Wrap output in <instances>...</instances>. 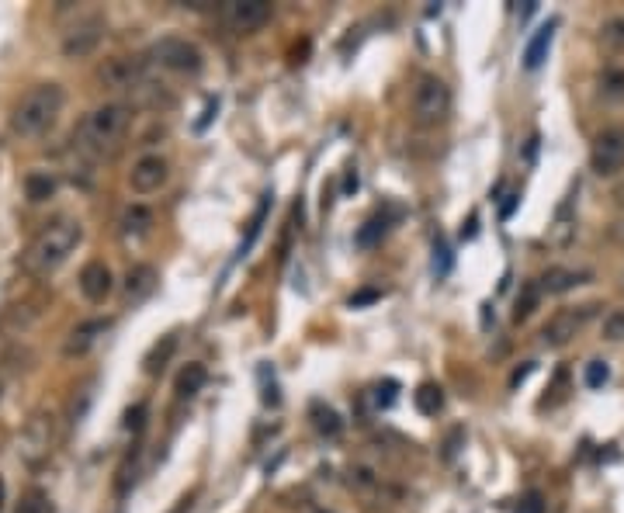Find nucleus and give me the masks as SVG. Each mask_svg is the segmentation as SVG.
I'll use <instances>...</instances> for the list:
<instances>
[{
  "mask_svg": "<svg viewBox=\"0 0 624 513\" xmlns=\"http://www.w3.org/2000/svg\"><path fill=\"white\" fill-rule=\"evenodd\" d=\"M396 382H381V385H374V406H381V409H389L392 402H396Z\"/></svg>",
  "mask_w": 624,
  "mask_h": 513,
  "instance_id": "nucleus-34",
  "label": "nucleus"
},
{
  "mask_svg": "<svg viewBox=\"0 0 624 513\" xmlns=\"http://www.w3.org/2000/svg\"><path fill=\"white\" fill-rule=\"evenodd\" d=\"M597 309L600 306H593V302L589 306H566V309H559L555 316L541 326V340L548 347H566L573 337H580L582 330H586V323L597 316Z\"/></svg>",
  "mask_w": 624,
  "mask_h": 513,
  "instance_id": "nucleus-8",
  "label": "nucleus"
},
{
  "mask_svg": "<svg viewBox=\"0 0 624 513\" xmlns=\"http://www.w3.org/2000/svg\"><path fill=\"white\" fill-rule=\"evenodd\" d=\"M517 201H520V195H506L503 208H499V219H510V215H513V208H517Z\"/></svg>",
  "mask_w": 624,
  "mask_h": 513,
  "instance_id": "nucleus-38",
  "label": "nucleus"
},
{
  "mask_svg": "<svg viewBox=\"0 0 624 513\" xmlns=\"http://www.w3.org/2000/svg\"><path fill=\"white\" fill-rule=\"evenodd\" d=\"M150 59H153L160 70L177 74V77H195V74H202V66H205L202 49H198L195 42L181 39V35H164L160 42H153Z\"/></svg>",
  "mask_w": 624,
  "mask_h": 513,
  "instance_id": "nucleus-6",
  "label": "nucleus"
},
{
  "mask_svg": "<svg viewBox=\"0 0 624 513\" xmlns=\"http://www.w3.org/2000/svg\"><path fill=\"white\" fill-rule=\"evenodd\" d=\"M517 513H544V500H541V493H528V496L520 500Z\"/></svg>",
  "mask_w": 624,
  "mask_h": 513,
  "instance_id": "nucleus-36",
  "label": "nucleus"
},
{
  "mask_svg": "<svg viewBox=\"0 0 624 513\" xmlns=\"http://www.w3.org/2000/svg\"><path fill=\"white\" fill-rule=\"evenodd\" d=\"M434 271H437V277L448 275V268H451V253H448V246H444V239H437V246H434Z\"/></svg>",
  "mask_w": 624,
  "mask_h": 513,
  "instance_id": "nucleus-35",
  "label": "nucleus"
},
{
  "mask_svg": "<svg viewBox=\"0 0 624 513\" xmlns=\"http://www.w3.org/2000/svg\"><path fill=\"white\" fill-rule=\"evenodd\" d=\"M410 115L420 128H434L451 115V87L434 74H423L416 80L413 97H410Z\"/></svg>",
  "mask_w": 624,
  "mask_h": 513,
  "instance_id": "nucleus-5",
  "label": "nucleus"
},
{
  "mask_svg": "<svg viewBox=\"0 0 624 513\" xmlns=\"http://www.w3.org/2000/svg\"><path fill=\"white\" fill-rule=\"evenodd\" d=\"M271 0H226L222 7H219V18H222V25L229 28V32H236V35H253V32H260L267 21H271Z\"/></svg>",
  "mask_w": 624,
  "mask_h": 513,
  "instance_id": "nucleus-7",
  "label": "nucleus"
},
{
  "mask_svg": "<svg viewBox=\"0 0 624 513\" xmlns=\"http://www.w3.org/2000/svg\"><path fill=\"white\" fill-rule=\"evenodd\" d=\"M611 239H614V243H621V246H624V219H618V222L611 226Z\"/></svg>",
  "mask_w": 624,
  "mask_h": 513,
  "instance_id": "nucleus-40",
  "label": "nucleus"
},
{
  "mask_svg": "<svg viewBox=\"0 0 624 513\" xmlns=\"http://www.w3.org/2000/svg\"><path fill=\"white\" fill-rule=\"evenodd\" d=\"M604 94L607 97H624V70H607L604 74Z\"/></svg>",
  "mask_w": 624,
  "mask_h": 513,
  "instance_id": "nucleus-33",
  "label": "nucleus"
},
{
  "mask_svg": "<svg viewBox=\"0 0 624 513\" xmlns=\"http://www.w3.org/2000/svg\"><path fill=\"white\" fill-rule=\"evenodd\" d=\"M143 427H146V402H135V406L125 413V431L143 434Z\"/></svg>",
  "mask_w": 624,
  "mask_h": 513,
  "instance_id": "nucleus-32",
  "label": "nucleus"
},
{
  "mask_svg": "<svg viewBox=\"0 0 624 513\" xmlns=\"http://www.w3.org/2000/svg\"><path fill=\"white\" fill-rule=\"evenodd\" d=\"M157 281H160V275H157V268L153 264H132L128 271H125V281H122V302L125 306H143L153 291H157Z\"/></svg>",
  "mask_w": 624,
  "mask_h": 513,
  "instance_id": "nucleus-12",
  "label": "nucleus"
},
{
  "mask_svg": "<svg viewBox=\"0 0 624 513\" xmlns=\"http://www.w3.org/2000/svg\"><path fill=\"white\" fill-rule=\"evenodd\" d=\"M458 440H461V431H451V437H448V444H444V462H451V458H455Z\"/></svg>",
  "mask_w": 624,
  "mask_h": 513,
  "instance_id": "nucleus-37",
  "label": "nucleus"
},
{
  "mask_svg": "<svg viewBox=\"0 0 624 513\" xmlns=\"http://www.w3.org/2000/svg\"><path fill=\"white\" fill-rule=\"evenodd\" d=\"M101 80H104L108 87H115V90H135V87L146 83V70H143L139 59L119 56V59H108V63L101 66Z\"/></svg>",
  "mask_w": 624,
  "mask_h": 513,
  "instance_id": "nucleus-14",
  "label": "nucleus"
},
{
  "mask_svg": "<svg viewBox=\"0 0 624 513\" xmlns=\"http://www.w3.org/2000/svg\"><path fill=\"white\" fill-rule=\"evenodd\" d=\"M385 233H389V215H381V212H378V215H372V219H368L361 229H358L354 243H358L361 250H368V246H374V243H381V237H385Z\"/></svg>",
  "mask_w": 624,
  "mask_h": 513,
  "instance_id": "nucleus-25",
  "label": "nucleus"
},
{
  "mask_svg": "<svg viewBox=\"0 0 624 513\" xmlns=\"http://www.w3.org/2000/svg\"><path fill=\"white\" fill-rule=\"evenodd\" d=\"M589 170L600 177H614L624 170V125H607L597 132L589 146Z\"/></svg>",
  "mask_w": 624,
  "mask_h": 513,
  "instance_id": "nucleus-9",
  "label": "nucleus"
},
{
  "mask_svg": "<svg viewBox=\"0 0 624 513\" xmlns=\"http://www.w3.org/2000/svg\"><path fill=\"white\" fill-rule=\"evenodd\" d=\"M128 125H132V108L128 105H119V101L101 105L81 121L77 146L87 157H108V153H115L122 146Z\"/></svg>",
  "mask_w": 624,
  "mask_h": 513,
  "instance_id": "nucleus-3",
  "label": "nucleus"
},
{
  "mask_svg": "<svg viewBox=\"0 0 624 513\" xmlns=\"http://www.w3.org/2000/svg\"><path fill=\"white\" fill-rule=\"evenodd\" d=\"M600 42L607 45V49H624V14L621 18H611V21H604V28H600Z\"/></svg>",
  "mask_w": 624,
  "mask_h": 513,
  "instance_id": "nucleus-28",
  "label": "nucleus"
},
{
  "mask_svg": "<svg viewBox=\"0 0 624 513\" xmlns=\"http://www.w3.org/2000/svg\"><path fill=\"white\" fill-rule=\"evenodd\" d=\"M589 281V271H576V268H548L544 275L538 277V288L548 291V295H562V291H573L576 284Z\"/></svg>",
  "mask_w": 624,
  "mask_h": 513,
  "instance_id": "nucleus-16",
  "label": "nucleus"
},
{
  "mask_svg": "<svg viewBox=\"0 0 624 513\" xmlns=\"http://www.w3.org/2000/svg\"><path fill=\"white\" fill-rule=\"evenodd\" d=\"M173 351H177V337L166 333L164 340H157V344L150 347V354H146V375H160L166 368V361L173 357Z\"/></svg>",
  "mask_w": 624,
  "mask_h": 513,
  "instance_id": "nucleus-23",
  "label": "nucleus"
},
{
  "mask_svg": "<svg viewBox=\"0 0 624 513\" xmlns=\"http://www.w3.org/2000/svg\"><path fill=\"white\" fill-rule=\"evenodd\" d=\"M81 239H83V226L77 219H52L28 243V250L21 257V268L35 277L56 275L70 260V253L81 246Z\"/></svg>",
  "mask_w": 624,
  "mask_h": 513,
  "instance_id": "nucleus-1",
  "label": "nucleus"
},
{
  "mask_svg": "<svg viewBox=\"0 0 624 513\" xmlns=\"http://www.w3.org/2000/svg\"><path fill=\"white\" fill-rule=\"evenodd\" d=\"M63 101H66V94H63L59 83H35L14 105V112H11V132L21 136V139H39V136H45L56 125V119H59Z\"/></svg>",
  "mask_w": 624,
  "mask_h": 513,
  "instance_id": "nucleus-2",
  "label": "nucleus"
},
{
  "mask_svg": "<svg viewBox=\"0 0 624 513\" xmlns=\"http://www.w3.org/2000/svg\"><path fill=\"white\" fill-rule=\"evenodd\" d=\"M600 333H604V340H611V344H621V340H624V309H614V313H607V316H604V326H600Z\"/></svg>",
  "mask_w": 624,
  "mask_h": 513,
  "instance_id": "nucleus-29",
  "label": "nucleus"
},
{
  "mask_svg": "<svg viewBox=\"0 0 624 513\" xmlns=\"http://www.w3.org/2000/svg\"><path fill=\"white\" fill-rule=\"evenodd\" d=\"M538 299H541L538 281H528V284L520 288V295H517V306H513V319L520 323V319L531 316V313H535V306H538Z\"/></svg>",
  "mask_w": 624,
  "mask_h": 513,
  "instance_id": "nucleus-27",
  "label": "nucleus"
},
{
  "mask_svg": "<svg viewBox=\"0 0 624 513\" xmlns=\"http://www.w3.org/2000/svg\"><path fill=\"white\" fill-rule=\"evenodd\" d=\"M531 371H535V364H531V361H528V364H524V368H520V371H513V378H510V385H513V389H517V385H520V382H524V378H528V375H531Z\"/></svg>",
  "mask_w": 624,
  "mask_h": 513,
  "instance_id": "nucleus-39",
  "label": "nucleus"
},
{
  "mask_svg": "<svg viewBox=\"0 0 624 513\" xmlns=\"http://www.w3.org/2000/svg\"><path fill=\"white\" fill-rule=\"evenodd\" d=\"M14 513H52V500L45 489H25Z\"/></svg>",
  "mask_w": 624,
  "mask_h": 513,
  "instance_id": "nucleus-26",
  "label": "nucleus"
},
{
  "mask_svg": "<svg viewBox=\"0 0 624 513\" xmlns=\"http://www.w3.org/2000/svg\"><path fill=\"white\" fill-rule=\"evenodd\" d=\"M122 237L125 239H139L150 233V226H153V212L146 208V205H128L122 212Z\"/></svg>",
  "mask_w": 624,
  "mask_h": 513,
  "instance_id": "nucleus-21",
  "label": "nucleus"
},
{
  "mask_svg": "<svg viewBox=\"0 0 624 513\" xmlns=\"http://www.w3.org/2000/svg\"><path fill=\"white\" fill-rule=\"evenodd\" d=\"M77 284H81L83 299L97 306V302H104V299L115 291V275H112V268H108L104 260H90V264H83Z\"/></svg>",
  "mask_w": 624,
  "mask_h": 513,
  "instance_id": "nucleus-13",
  "label": "nucleus"
},
{
  "mask_svg": "<svg viewBox=\"0 0 624 513\" xmlns=\"http://www.w3.org/2000/svg\"><path fill=\"white\" fill-rule=\"evenodd\" d=\"M264 215H267V198L260 201V208H257V212H253V219H250V233H247V239H243V246H240V253H247L250 246H253V239H257L260 226H264Z\"/></svg>",
  "mask_w": 624,
  "mask_h": 513,
  "instance_id": "nucleus-31",
  "label": "nucleus"
},
{
  "mask_svg": "<svg viewBox=\"0 0 624 513\" xmlns=\"http://www.w3.org/2000/svg\"><path fill=\"white\" fill-rule=\"evenodd\" d=\"M551 42H555V21L541 25L538 32L531 35V42H528V49H524V66H528V70H541V66H544Z\"/></svg>",
  "mask_w": 624,
  "mask_h": 513,
  "instance_id": "nucleus-17",
  "label": "nucleus"
},
{
  "mask_svg": "<svg viewBox=\"0 0 624 513\" xmlns=\"http://www.w3.org/2000/svg\"><path fill=\"white\" fill-rule=\"evenodd\" d=\"M170 181V163L160 153H143L128 170V188L135 195H157Z\"/></svg>",
  "mask_w": 624,
  "mask_h": 513,
  "instance_id": "nucleus-10",
  "label": "nucleus"
},
{
  "mask_svg": "<svg viewBox=\"0 0 624 513\" xmlns=\"http://www.w3.org/2000/svg\"><path fill=\"white\" fill-rule=\"evenodd\" d=\"M108 319H87L81 326H73L70 330V337H66V344H63V354L66 357H83L104 333H108Z\"/></svg>",
  "mask_w": 624,
  "mask_h": 513,
  "instance_id": "nucleus-15",
  "label": "nucleus"
},
{
  "mask_svg": "<svg viewBox=\"0 0 624 513\" xmlns=\"http://www.w3.org/2000/svg\"><path fill=\"white\" fill-rule=\"evenodd\" d=\"M607 378H611V368H607V361H589V364H586V385H589V389H600V385H607Z\"/></svg>",
  "mask_w": 624,
  "mask_h": 513,
  "instance_id": "nucleus-30",
  "label": "nucleus"
},
{
  "mask_svg": "<svg viewBox=\"0 0 624 513\" xmlns=\"http://www.w3.org/2000/svg\"><path fill=\"white\" fill-rule=\"evenodd\" d=\"M59 413L56 409H39L28 424H25V431L18 437V458L25 462V465H32V469H39L42 462H49L52 458V451L59 447Z\"/></svg>",
  "mask_w": 624,
  "mask_h": 513,
  "instance_id": "nucleus-4",
  "label": "nucleus"
},
{
  "mask_svg": "<svg viewBox=\"0 0 624 513\" xmlns=\"http://www.w3.org/2000/svg\"><path fill=\"white\" fill-rule=\"evenodd\" d=\"M4 496H7V486H4V478H0V513H4Z\"/></svg>",
  "mask_w": 624,
  "mask_h": 513,
  "instance_id": "nucleus-42",
  "label": "nucleus"
},
{
  "mask_svg": "<svg viewBox=\"0 0 624 513\" xmlns=\"http://www.w3.org/2000/svg\"><path fill=\"white\" fill-rule=\"evenodd\" d=\"M573 198H576V191H569V195H566V201L559 205V212H555V222H551V243H555V246H569V243H573V237H576Z\"/></svg>",
  "mask_w": 624,
  "mask_h": 513,
  "instance_id": "nucleus-18",
  "label": "nucleus"
},
{
  "mask_svg": "<svg viewBox=\"0 0 624 513\" xmlns=\"http://www.w3.org/2000/svg\"><path fill=\"white\" fill-rule=\"evenodd\" d=\"M309 420H312L316 434L330 437V440H336V437L343 434V420H340V413H336L333 406H327V402H312V406H309Z\"/></svg>",
  "mask_w": 624,
  "mask_h": 513,
  "instance_id": "nucleus-20",
  "label": "nucleus"
},
{
  "mask_svg": "<svg viewBox=\"0 0 624 513\" xmlns=\"http://www.w3.org/2000/svg\"><path fill=\"white\" fill-rule=\"evenodd\" d=\"M56 188H59V181H56L52 174H45V170H35V174L25 177V198H28L32 205L49 201V198L56 195Z\"/></svg>",
  "mask_w": 624,
  "mask_h": 513,
  "instance_id": "nucleus-22",
  "label": "nucleus"
},
{
  "mask_svg": "<svg viewBox=\"0 0 624 513\" xmlns=\"http://www.w3.org/2000/svg\"><path fill=\"white\" fill-rule=\"evenodd\" d=\"M208 382V371L205 364H198V361H191V364H184L181 371H177V382H173V393L177 399H195V395L205 389Z\"/></svg>",
  "mask_w": 624,
  "mask_h": 513,
  "instance_id": "nucleus-19",
  "label": "nucleus"
},
{
  "mask_svg": "<svg viewBox=\"0 0 624 513\" xmlns=\"http://www.w3.org/2000/svg\"><path fill=\"white\" fill-rule=\"evenodd\" d=\"M413 402H416V409H420L423 416H437V413H441V406H444V393H441V385L423 382V385L413 393Z\"/></svg>",
  "mask_w": 624,
  "mask_h": 513,
  "instance_id": "nucleus-24",
  "label": "nucleus"
},
{
  "mask_svg": "<svg viewBox=\"0 0 624 513\" xmlns=\"http://www.w3.org/2000/svg\"><path fill=\"white\" fill-rule=\"evenodd\" d=\"M614 201H618V205L624 208V184H621V188H614Z\"/></svg>",
  "mask_w": 624,
  "mask_h": 513,
  "instance_id": "nucleus-41",
  "label": "nucleus"
},
{
  "mask_svg": "<svg viewBox=\"0 0 624 513\" xmlns=\"http://www.w3.org/2000/svg\"><path fill=\"white\" fill-rule=\"evenodd\" d=\"M101 39H104V21L87 18V21L73 25V28L66 32V39H63V56H66V59H87V56L97 52Z\"/></svg>",
  "mask_w": 624,
  "mask_h": 513,
  "instance_id": "nucleus-11",
  "label": "nucleus"
}]
</instances>
